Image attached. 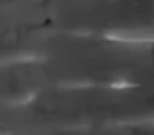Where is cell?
<instances>
[{
	"label": "cell",
	"mask_w": 154,
	"mask_h": 135,
	"mask_svg": "<svg viewBox=\"0 0 154 135\" xmlns=\"http://www.w3.org/2000/svg\"><path fill=\"white\" fill-rule=\"evenodd\" d=\"M8 135L142 131L154 129V84L135 88H53L22 106H7Z\"/></svg>",
	"instance_id": "1"
},
{
	"label": "cell",
	"mask_w": 154,
	"mask_h": 135,
	"mask_svg": "<svg viewBox=\"0 0 154 135\" xmlns=\"http://www.w3.org/2000/svg\"><path fill=\"white\" fill-rule=\"evenodd\" d=\"M42 65L53 88H135L154 84V45L51 37Z\"/></svg>",
	"instance_id": "2"
},
{
	"label": "cell",
	"mask_w": 154,
	"mask_h": 135,
	"mask_svg": "<svg viewBox=\"0 0 154 135\" xmlns=\"http://www.w3.org/2000/svg\"><path fill=\"white\" fill-rule=\"evenodd\" d=\"M11 49L8 45L0 37V66L7 65L11 61Z\"/></svg>",
	"instance_id": "3"
}]
</instances>
